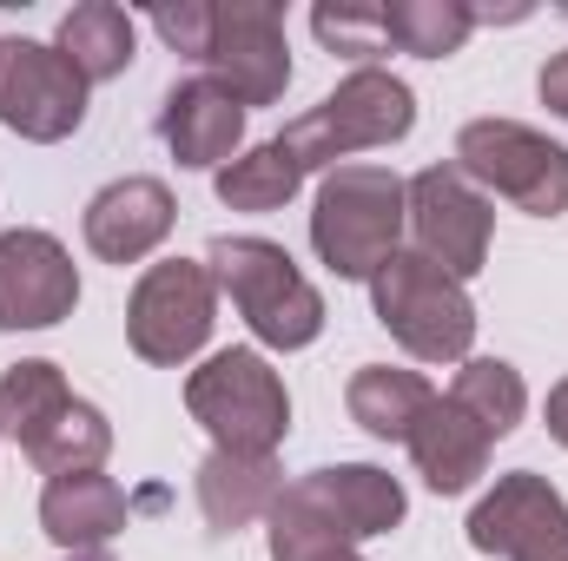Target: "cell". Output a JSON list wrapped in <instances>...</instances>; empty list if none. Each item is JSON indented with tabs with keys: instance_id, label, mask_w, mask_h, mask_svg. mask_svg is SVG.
I'll use <instances>...</instances> for the list:
<instances>
[{
	"instance_id": "5b68a950",
	"label": "cell",
	"mask_w": 568,
	"mask_h": 561,
	"mask_svg": "<svg viewBox=\"0 0 568 561\" xmlns=\"http://www.w3.org/2000/svg\"><path fill=\"white\" fill-rule=\"evenodd\" d=\"M371 310L417 364H463L476 344V304L463 278L429 265L424 252H390L371 272Z\"/></svg>"
},
{
	"instance_id": "5bb4252c",
	"label": "cell",
	"mask_w": 568,
	"mask_h": 561,
	"mask_svg": "<svg viewBox=\"0 0 568 561\" xmlns=\"http://www.w3.org/2000/svg\"><path fill=\"white\" fill-rule=\"evenodd\" d=\"M344 542H371V536H390L404 522V482L377 462H324L311 476L291 482Z\"/></svg>"
},
{
	"instance_id": "7402d4cb",
	"label": "cell",
	"mask_w": 568,
	"mask_h": 561,
	"mask_svg": "<svg viewBox=\"0 0 568 561\" xmlns=\"http://www.w3.org/2000/svg\"><path fill=\"white\" fill-rule=\"evenodd\" d=\"M443 397L483 422L489 442H503V436L523 422V410H529V384H523V370L503 364V357H463V370H456V384H449Z\"/></svg>"
},
{
	"instance_id": "f1b7e54d",
	"label": "cell",
	"mask_w": 568,
	"mask_h": 561,
	"mask_svg": "<svg viewBox=\"0 0 568 561\" xmlns=\"http://www.w3.org/2000/svg\"><path fill=\"white\" fill-rule=\"evenodd\" d=\"M536 93H542V106H549L556 120H568V47L542 60V73H536Z\"/></svg>"
},
{
	"instance_id": "6da1fadb",
	"label": "cell",
	"mask_w": 568,
	"mask_h": 561,
	"mask_svg": "<svg viewBox=\"0 0 568 561\" xmlns=\"http://www.w3.org/2000/svg\"><path fill=\"white\" fill-rule=\"evenodd\" d=\"M404 225H410V178H397L390 165H337L317 178V205H311V252L317 265H331V278H364L404 252Z\"/></svg>"
},
{
	"instance_id": "d4e9b609",
	"label": "cell",
	"mask_w": 568,
	"mask_h": 561,
	"mask_svg": "<svg viewBox=\"0 0 568 561\" xmlns=\"http://www.w3.org/2000/svg\"><path fill=\"white\" fill-rule=\"evenodd\" d=\"M106 449H113V422L100 417L93 404H67L60 417L47 422V436L27 449V462L40 469V476H73V469H100L106 462Z\"/></svg>"
},
{
	"instance_id": "9c48e42d",
	"label": "cell",
	"mask_w": 568,
	"mask_h": 561,
	"mask_svg": "<svg viewBox=\"0 0 568 561\" xmlns=\"http://www.w3.org/2000/svg\"><path fill=\"white\" fill-rule=\"evenodd\" d=\"M199 67L239 106H272V100H284V86H291L284 7H272V0H212V47H205Z\"/></svg>"
},
{
	"instance_id": "8fae6325",
	"label": "cell",
	"mask_w": 568,
	"mask_h": 561,
	"mask_svg": "<svg viewBox=\"0 0 568 561\" xmlns=\"http://www.w3.org/2000/svg\"><path fill=\"white\" fill-rule=\"evenodd\" d=\"M410 232H417V252L429 265H443L449 278H476L489 265V238H496V212L489 198L449 165H424L410 178Z\"/></svg>"
},
{
	"instance_id": "4316f807",
	"label": "cell",
	"mask_w": 568,
	"mask_h": 561,
	"mask_svg": "<svg viewBox=\"0 0 568 561\" xmlns=\"http://www.w3.org/2000/svg\"><path fill=\"white\" fill-rule=\"evenodd\" d=\"M311 27H317V40H324L331 53H344V60L377 67V53H390V40H384V13H377V7H317Z\"/></svg>"
},
{
	"instance_id": "83f0119b",
	"label": "cell",
	"mask_w": 568,
	"mask_h": 561,
	"mask_svg": "<svg viewBox=\"0 0 568 561\" xmlns=\"http://www.w3.org/2000/svg\"><path fill=\"white\" fill-rule=\"evenodd\" d=\"M152 33H159L172 53L205 60V47H212V0H179V7H159V13H152Z\"/></svg>"
},
{
	"instance_id": "ba28073f",
	"label": "cell",
	"mask_w": 568,
	"mask_h": 561,
	"mask_svg": "<svg viewBox=\"0 0 568 561\" xmlns=\"http://www.w3.org/2000/svg\"><path fill=\"white\" fill-rule=\"evenodd\" d=\"M80 120H87L80 67L47 40L0 33V126L33 145H60L80 133Z\"/></svg>"
},
{
	"instance_id": "4fadbf2b",
	"label": "cell",
	"mask_w": 568,
	"mask_h": 561,
	"mask_svg": "<svg viewBox=\"0 0 568 561\" xmlns=\"http://www.w3.org/2000/svg\"><path fill=\"white\" fill-rule=\"evenodd\" d=\"M179 225V198L165 178H113L106 192H93L87 205V252L106 265H140L152 258Z\"/></svg>"
},
{
	"instance_id": "484cf974",
	"label": "cell",
	"mask_w": 568,
	"mask_h": 561,
	"mask_svg": "<svg viewBox=\"0 0 568 561\" xmlns=\"http://www.w3.org/2000/svg\"><path fill=\"white\" fill-rule=\"evenodd\" d=\"M265 542H272V561H364L357 542H344L291 482L278 489V502L265 516Z\"/></svg>"
},
{
	"instance_id": "30bf717a",
	"label": "cell",
	"mask_w": 568,
	"mask_h": 561,
	"mask_svg": "<svg viewBox=\"0 0 568 561\" xmlns=\"http://www.w3.org/2000/svg\"><path fill=\"white\" fill-rule=\"evenodd\" d=\"M469 549L503 561H568V502L536 469L496 476V489L469 509Z\"/></svg>"
},
{
	"instance_id": "603a6c76",
	"label": "cell",
	"mask_w": 568,
	"mask_h": 561,
	"mask_svg": "<svg viewBox=\"0 0 568 561\" xmlns=\"http://www.w3.org/2000/svg\"><path fill=\"white\" fill-rule=\"evenodd\" d=\"M377 13H384V40L417 60H449L476 33V7H463V0H390Z\"/></svg>"
},
{
	"instance_id": "f546056e",
	"label": "cell",
	"mask_w": 568,
	"mask_h": 561,
	"mask_svg": "<svg viewBox=\"0 0 568 561\" xmlns=\"http://www.w3.org/2000/svg\"><path fill=\"white\" fill-rule=\"evenodd\" d=\"M542 417H549V436H556V442L568 449V377L556 384V390H549V404H542Z\"/></svg>"
},
{
	"instance_id": "ffe728a7",
	"label": "cell",
	"mask_w": 568,
	"mask_h": 561,
	"mask_svg": "<svg viewBox=\"0 0 568 561\" xmlns=\"http://www.w3.org/2000/svg\"><path fill=\"white\" fill-rule=\"evenodd\" d=\"M133 40H140V27H133V13L113 7V0H87V7H73V13L60 20V33H53V47L80 67L87 86L120 80V73L133 67Z\"/></svg>"
},
{
	"instance_id": "9a60e30c",
	"label": "cell",
	"mask_w": 568,
	"mask_h": 561,
	"mask_svg": "<svg viewBox=\"0 0 568 561\" xmlns=\"http://www.w3.org/2000/svg\"><path fill=\"white\" fill-rule=\"evenodd\" d=\"M159 140L185 172H225L245 145V106L219 80H179L159 106Z\"/></svg>"
},
{
	"instance_id": "277c9868",
	"label": "cell",
	"mask_w": 568,
	"mask_h": 561,
	"mask_svg": "<svg viewBox=\"0 0 568 561\" xmlns=\"http://www.w3.org/2000/svg\"><path fill=\"white\" fill-rule=\"evenodd\" d=\"M185 410L212 436V449L232 456H278L291 436V390L265 350H212L185 377Z\"/></svg>"
},
{
	"instance_id": "3957f363",
	"label": "cell",
	"mask_w": 568,
	"mask_h": 561,
	"mask_svg": "<svg viewBox=\"0 0 568 561\" xmlns=\"http://www.w3.org/2000/svg\"><path fill=\"white\" fill-rule=\"evenodd\" d=\"M205 272L239 304V317L252 324V337L265 350H304V344H317L324 297H317V284L291 265L284 245H272V238H212Z\"/></svg>"
},
{
	"instance_id": "44dd1931",
	"label": "cell",
	"mask_w": 568,
	"mask_h": 561,
	"mask_svg": "<svg viewBox=\"0 0 568 561\" xmlns=\"http://www.w3.org/2000/svg\"><path fill=\"white\" fill-rule=\"evenodd\" d=\"M67 404H73V390H67L60 364L27 357V364L0 370V436H13V442H20V456L47 436V422L60 417Z\"/></svg>"
},
{
	"instance_id": "2e32d148",
	"label": "cell",
	"mask_w": 568,
	"mask_h": 561,
	"mask_svg": "<svg viewBox=\"0 0 568 561\" xmlns=\"http://www.w3.org/2000/svg\"><path fill=\"white\" fill-rule=\"evenodd\" d=\"M126 516H133L126 489H120L113 476H100V469L47 476V489H40V529H47L60 549H73V555L113 542V536L126 529Z\"/></svg>"
},
{
	"instance_id": "e0dca14e",
	"label": "cell",
	"mask_w": 568,
	"mask_h": 561,
	"mask_svg": "<svg viewBox=\"0 0 568 561\" xmlns=\"http://www.w3.org/2000/svg\"><path fill=\"white\" fill-rule=\"evenodd\" d=\"M489 429L469 417V410H456L449 397H436L417 429H410V462H417V476H424L436 496H463V489H476V476L489 469Z\"/></svg>"
},
{
	"instance_id": "7a4b0ae2",
	"label": "cell",
	"mask_w": 568,
	"mask_h": 561,
	"mask_svg": "<svg viewBox=\"0 0 568 561\" xmlns=\"http://www.w3.org/2000/svg\"><path fill=\"white\" fill-rule=\"evenodd\" d=\"M410 126H417V93L390 67H357L304 120H291L278 145L304 172H337L351 152H377V145L410 140Z\"/></svg>"
},
{
	"instance_id": "52a82bcc",
	"label": "cell",
	"mask_w": 568,
	"mask_h": 561,
	"mask_svg": "<svg viewBox=\"0 0 568 561\" xmlns=\"http://www.w3.org/2000/svg\"><path fill=\"white\" fill-rule=\"evenodd\" d=\"M212 324H219V284L199 258L145 265V278L126 297V344L140 364H159V370H179L185 357H199Z\"/></svg>"
},
{
	"instance_id": "ac0fdd59",
	"label": "cell",
	"mask_w": 568,
	"mask_h": 561,
	"mask_svg": "<svg viewBox=\"0 0 568 561\" xmlns=\"http://www.w3.org/2000/svg\"><path fill=\"white\" fill-rule=\"evenodd\" d=\"M284 476H278V456H232V449H212L199 462V509L219 536H239L245 522L272 516Z\"/></svg>"
},
{
	"instance_id": "7c38bea8",
	"label": "cell",
	"mask_w": 568,
	"mask_h": 561,
	"mask_svg": "<svg viewBox=\"0 0 568 561\" xmlns=\"http://www.w3.org/2000/svg\"><path fill=\"white\" fill-rule=\"evenodd\" d=\"M80 304V265L53 232H0V330H53Z\"/></svg>"
},
{
	"instance_id": "8992f818",
	"label": "cell",
	"mask_w": 568,
	"mask_h": 561,
	"mask_svg": "<svg viewBox=\"0 0 568 561\" xmlns=\"http://www.w3.org/2000/svg\"><path fill=\"white\" fill-rule=\"evenodd\" d=\"M456 172L476 192H496L529 218L568 212V145H556L523 120H469L456 133Z\"/></svg>"
},
{
	"instance_id": "d6986e66",
	"label": "cell",
	"mask_w": 568,
	"mask_h": 561,
	"mask_svg": "<svg viewBox=\"0 0 568 561\" xmlns=\"http://www.w3.org/2000/svg\"><path fill=\"white\" fill-rule=\"evenodd\" d=\"M344 404H351V422H357L364 436H377V442H410V429H417V417L436 404V390H429V377H417V370L364 364V370L351 377Z\"/></svg>"
},
{
	"instance_id": "cb8c5ba5",
	"label": "cell",
	"mask_w": 568,
	"mask_h": 561,
	"mask_svg": "<svg viewBox=\"0 0 568 561\" xmlns=\"http://www.w3.org/2000/svg\"><path fill=\"white\" fill-rule=\"evenodd\" d=\"M212 185H219V205H232V212H278V205L297 198L304 165L278 140H265V145H252V152H239Z\"/></svg>"
}]
</instances>
